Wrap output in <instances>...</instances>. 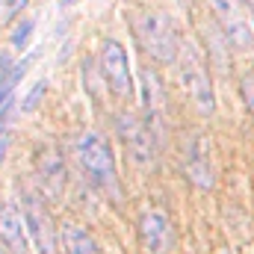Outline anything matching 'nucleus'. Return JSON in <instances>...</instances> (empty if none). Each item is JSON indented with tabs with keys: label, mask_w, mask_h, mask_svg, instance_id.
<instances>
[{
	"label": "nucleus",
	"mask_w": 254,
	"mask_h": 254,
	"mask_svg": "<svg viewBox=\"0 0 254 254\" xmlns=\"http://www.w3.org/2000/svg\"><path fill=\"white\" fill-rule=\"evenodd\" d=\"M6 151H9V133L0 130V163H3V157H6Z\"/></svg>",
	"instance_id": "22"
},
{
	"label": "nucleus",
	"mask_w": 254,
	"mask_h": 254,
	"mask_svg": "<svg viewBox=\"0 0 254 254\" xmlns=\"http://www.w3.org/2000/svg\"><path fill=\"white\" fill-rule=\"evenodd\" d=\"M240 92H243V101H246V110L254 116V68H249L243 77H240Z\"/></svg>",
	"instance_id": "18"
},
{
	"label": "nucleus",
	"mask_w": 254,
	"mask_h": 254,
	"mask_svg": "<svg viewBox=\"0 0 254 254\" xmlns=\"http://www.w3.org/2000/svg\"><path fill=\"white\" fill-rule=\"evenodd\" d=\"M136 33H139V42H142V48L148 51L151 60L172 63L175 57H181L178 54V30H175L172 15L157 12V9L142 12L139 21H136Z\"/></svg>",
	"instance_id": "2"
},
{
	"label": "nucleus",
	"mask_w": 254,
	"mask_h": 254,
	"mask_svg": "<svg viewBox=\"0 0 254 254\" xmlns=\"http://www.w3.org/2000/svg\"><path fill=\"white\" fill-rule=\"evenodd\" d=\"M252 12H254V6H252Z\"/></svg>",
	"instance_id": "25"
},
{
	"label": "nucleus",
	"mask_w": 254,
	"mask_h": 254,
	"mask_svg": "<svg viewBox=\"0 0 254 254\" xmlns=\"http://www.w3.org/2000/svg\"><path fill=\"white\" fill-rule=\"evenodd\" d=\"M222 30L228 36L231 48H237V51H252L254 48V33H252V27L246 24V18H240V21H234L231 27H222Z\"/></svg>",
	"instance_id": "14"
},
{
	"label": "nucleus",
	"mask_w": 254,
	"mask_h": 254,
	"mask_svg": "<svg viewBox=\"0 0 254 254\" xmlns=\"http://www.w3.org/2000/svg\"><path fill=\"white\" fill-rule=\"evenodd\" d=\"M60 243L65 246V254H104L101 246L95 243V237L77 222H63Z\"/></svg>",
	"instance_id": "11"
},
{
	"label": "nucleus",
	"mask_w": 254,
	"mask_h": 254,
	"mask_svg": "<svg viewBox=\"0 0 254 254\" xmlns=\"http://www.w3.org/2000/svg\"><path fill=\"white\" fill-rule=\"evenodd\" d=\"M45 92H48V83L42 80V83L36 86V92H30V95H27V101H24V110H33V107H39V101H42V95H45Z\"/></svg>",
	"instance_id": "20"
},
{
	"label": "nucleus",
	"mask_w": 254,
	"mask_h": 254,
	"mask_svg": "<svg viewBox=\"0 0 254 254\" xmlns=\"http://www.w3.org/2000/svg\"><path fill=\"white\" fill-rule=\"evenodd\" d=\"M63 3H65V6H71V3H74V0H63Z\"/></svg>",
	"instance_id": "24"
},
{
	"label": "nucleus",
	"mask_w": 254,
	"mask_h": 254,
	"mask_svg": "<svg viewBox=\"0 0 254 254\" xmlns=\"http://www.w3.org/2000/svg\"><path fill=\"white\" fill-rule=\"evenodd\" d=\"M30 63H33V57H27L24 63L15 65V71H12V77H9V83L0 89V113L12 104V95H15V89H18V83H21V77L27 74V68H30Z\"/></svg>",
	"instance_id": "15"
},
{
	"label": "nucleus",
	"mask_w": 254,
	"mask_h": 254,
	"mask_svg": "<svg viewBox=\"0 0 254 254\" xmlns=\"http://www.w3.org/2000/svg\"><path fill=\"white\" fill-rule=\"evenodd\" d=\"M24 231H27V222H24V216L18 213V207L9 204V201L0 204V240H3V246L12 254L27 252V237H24Z\"/></svg>",
	"instance_id": "9"
},
{
	"label": "nucleus",
	"mask_w": 254,
	"mask_h": 254,
	"mask_svg": "<svg viewBox=\"0 0 254 254\" xmlns=\"http://www.w3.org/2000/svg\"><path fill=\"white\" fill-rule=\"evenodd\" d=\"M0 254H3V252H0Z\"/></svg>",
	"instance_id": "26"
},
{
	"label": "nucleus",
	"mask_w": 254,
	"mask_h": 254,
	"mask_svg": "<svg viewBox=\"0 0 254 254\" xmlns=\"http://www.w3.org/2000/svg\"><path fill=\"white\" fill-rule=\"evenodd\" d=\"M27 6V0H6V9H3V21H12L21 9Z\"/></svg>",
	"instance_id": "21"
},
{
	"label": "nucleus",
	"mask_w": 254,
	"mask_h": 254,
	"mask_svg": "<svg viewBox=\"0 0 254 254\" xmlns=\"http://www.w3.org/2000/svg\"><path fill=\"white\" fill-rule=\"evenodd\" d=\"M187 178L198 190H213V184H216L210 151H207L204 139H198V136H192L190 145H187Z\"/></svg>",
	"instance_id": "8"
},
{
	"label": "nucleus",
	"mask_w": 254,
	"mask_h": 254,
	"mask_svg": "<svg viewBox=\"0 0 254 254\" xmlns=\"http://www.w3.org/2000/svg\"><path fill=\"white\" fill-rule=\"evenodd\" d=\"M142 104H145L148 127H151L160 116H163V110H166V98H163L160 77H157V71H151V68H145V71H142Z\"/></svg>",
	"instance_id": "12"
},
{
	"label": "nucleus",
	"mask_w": 254,
	"mask_h": 254,
	"mask_svg": "<svg viewBox=\"0 0 254 254\" xmlns=\"http://www.w3.org/2000/svg\"><path fill=\"white\" fill-rule=\"evenodd\" d=\"M24 222H27V234H30L36 252L57 254V225H54L51 213L45 210V204L36 195L24 198Z\"/></svg>",
	"instance_id": "6"
},
{
	"label": "nucleus",
	"mask_w": 254,
	"mask_h": 254,
	"mask_svg": "<svg viewBox=\"0 0 254 254\" xmlns=\"http://www.w3.org/2000/svg\"><path fill=\"white\" fill-rule=\"evenodd\" d=\"M204 30H207L204 39H207V51H210L213 63H216V68H219L222 74H228V71H231V60H228V45H231V42H228L225 30H222L216 21H210Z\"/></svg>",
	"instance_id": "13"
},
{
	"label": "nucleus",
	"mask_w": 254,
	"mask_h": 254,
	"mask_svg": "<svg viewBox=\"0 0 254 254\" xmlns=\"http://www.w3.org/2000/svg\"><path fill=\"white\" fill-rule=\"evenodd\" d=\"M178 71H181V86H184V92L190 98L192 110L198 116H213L216 113V92H213V83H210V74H207L204 54L192 42L181 45Z\"/></svg>",
	"instance_id": "1"
},
{
	"label": "nucleus",
	"mask_w": 254,
	"mask_h": 254,
	"mask_svg": "<svg viewBox=\"0 0 254 254\" xmlns=\"http://www.w3.org/2000/svg\"><path fill=\"white\" fill-rule=\"evenodd\" d=\"M12 71H15V65H12V57H6V54H0V89L9 83V77H12Z\"/></svg>",
	"instance_id": "19"
},
{
	"label": "nucleus",
	"mask_w": 254,
	"mask_h": 254,
	"mask_svg": "<svg viewBox=\"0 0 254 254\" xmlns=\"http://www.w3.org/2000/svg\"><path fill=\"white\" fill-rule=\"evenodd\" d=\"M139 237H142V246L151 254H169L175 249V225L169 219L166 210H148L142 213L139 219Z\"/></svg>",
	"instance_id": "7"
},
{
	"label": "nucleus",
	"mask_w": 254,
	"mask_h": 254,
	"mask_svg": "<svg viewBox=\"0 0 254 254\" xmlns=\"http://www.w3.org/2000/svg\"><path fill=\"white\" fill-rule=\"evenodd\" d=\"M39 184H42V190L48 192V195H60L65 187V166H63V157L57 154V151H45L42 157H39Z\"/></svg>",
	"instance_id": "10"
},
{
	"label": "nucleus",
	"mask_w": 254,
	"mask_h": 254,
	"mask_svg": "<svg viewBox=\"0 0 254 254\" xmlns=\"http://www.w3.org/2000/svg\"><path fill=\"white\" fill-rule=\"evenodd\" d=\"M77 160L86 169V175L92 181H98L101 187H110L116 181V154L110 148V142L98 133V130H86L77 142Z\"/></svg>",
	"instance_id": "3"
},
{
	"label": "nucleus",
	"mask_w": 254,
	"mask_h": 254,
	"mask_svg": "<svg viewBox=\"0 0 254 254\" xmlns=\"http://www.w3.org/2000/svg\"><path fill=\"white\" fill-rule=\"evenodd\" d=\"M33 18H24L15 30H12V48H18V51H24L27 48V42H30V33H33Z\"/></svg>",
	"instance_id": "17"
},
{
	"label": "nucleus",
	"mask_w": 254,
	"mask_h": 254,
	"mask_svg": "<svg viewBox=\"0 0 254 254\" xmlns=\"http://www.w3.org/2000/svg\"><path fill=\"white\" fill-rule=\"evenodd\" d=\"M116 130L127 145L133 163L139 169H151L157 160V139H154V130L148 127V122L136 119L133 113H122V116H116Z\"/></svg>",
	"instance_id": "4"
},
{
	"label": "nucleus",
	"mask_w": 254,
	"mask_h": 254,
	"mask_svg": "<svg viewBox=\"0 0 254 254\" xmlns=\"http://www.w3.org/2000/svg\"><path fill=\"white\" fill-rule=\"evenodd\" d=\"M210 6L216 9V15H219V24H222V27H231L234 21H240V18H243V12L237 9V3H234V0H210Z\"/></svg>",
	"instance_id": "16"
},
{
	"label": "nucleus",
	"mask_w": 254,
	"mask_h": 254,
	"mask_svg": "<svg viewBox=\"0 0 254 254\" xmlns=\"http://www.w3.org/2000/svg\"><path fill=\"white\" fill-rule=\"evenodd\" d=\"M101 71L107 77V86L116 98L130 101L133 98V77H130V60H127V51L122 42L116 39H107L104 48H101Z\"/></svg>",
	"instance_id": "5"
},
{
	"label": "nucleus",
	"mask_w": 254,
	"mask_h": 254,
	"mask_svg": "<svg viewBox=\"0 0 254 254\" xmlns=\"http://www.w3.org/2000/svg\"><path fill=\"white\" fill-rule=\"evenodd\" d=\"M240 3H249V6H254V0H240Z\"/></svg>",
	"instance_id": "23"
}]
</instances>
